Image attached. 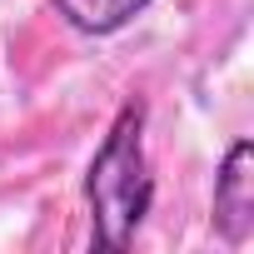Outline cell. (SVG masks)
Returning <instances> with one entry per match:
<instances>
[{
    "instance_id": "2",
    "label": "cell",
    "mask_w": 254,
    "mask_h": 254,
    "mask_svg": "<svg viewBox=\"0 0 254 254\" xmlns=\"http://www.w3.org/2000/svg\"><path fill=\"white\" fill-rule=\"evenodd\" d=\"M214 229L229 244H244L254 234V145L249 140H234L214 175Z\"/></svg>"
},
{
    "instance_id": "3",
    "label": "cell",
    "mask_w": 254,
    "mask_h": 254,
    "mask_svg": "<svg viewBox=\"0 0 254 254\" xmlns=\"http://www.w3.org/2000/svg\"><path fill=\"white\" fill-rule=\"evenodd\" d=\"M50 5L80 35H115V30L130 25L135 15H145L150 0H50Z\"/></svg>"
},
{
    "instance_id": "1",
    "label": "cell",
    "mask_w": 254,
    "mask_h": 254,
    "mask_svg": "<svg viewBox=\"0 0 254 254\" xmlns=\"http://www.w3.org/2000/svg\"><path fill=\"white\" fill-rule=\"evenodd\" d=\"M85 199H90V224L100 249H130L150 204H155V175L145 155V100H125L105 145L90 160L85 175Z\"/></svg>"
}]
</instances>
